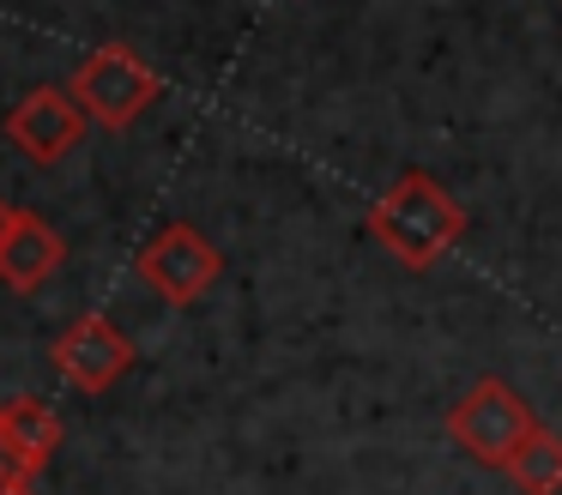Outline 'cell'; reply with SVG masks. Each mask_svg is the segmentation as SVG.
I'll return each mask as SVG.
<instances>
[{"instance_id":"obj_1","label":"cell","mask_w":562,"mask_h":495,"mask_svg":"<svg viewBox=\"0 0 562 495\" xmlns=\"http://www.w3.org/2000/svg\"><path fill=\"white\" fill-rule=\"evenodd\" d=\"M363 224L375 236V248L393 254L405 272H436L453 254V241L465 236V205L429 169H405L375 193Z\"/></svg>"},{"instance_id":"obj_2","label":"cell","mask_w":562,"mask_h":495,"mask_svg":"<svg viewBox=\"0 0 562 495\" xmlns=\"http://www.w3.org/2000/svg\"><path fill=\"white\" fill-rule=\"evenodd\" d=\"M441 423H448V441L460 447V453H472L477 465H496V471L508 465L514 447L538 429L532 405H526L502 374H477V381L448 405V417H441Z\"/></svg>"},{"instance_id":"obj_3","label":"cell","mask_w":562,"mask_h":495,"mask_svg":"<svg viewBox=\"0 0 562 495\" xmlns=\"http://www.w3.org/2000/svg\"><path fill=\"white\" fill-rule=\"evenodd\" d=\"M67 91L79 97L86 121H98V127H134V121L164 97V79H158V67L139 60L127 43H103L79 60Z\"/></svg>"},{"instance_id":"obj_4","label":"cell","mask_w":562,"mask_h":495,"mask_svg":"<svg viewBox=\"0 0 562 495\" xmlns=\"http://www.w3.org/2000/svg\"><path fill=\"white\" fill-rule=\"evenodd\" d=\"M139 278H146L151 296H164L170 308H194L224 272V254L206 241V229L194 224H164L158 236L139 248Z\"/></svg>"},{"instance_id":"obj_5","label":"cell","mask_w":562,"mask_h":495,"mask_svg":"<svg viewBox=\"0 0 562 495\" xmlns=\"http://www.w3.org/2000/svg\"><path fill=\"white\" fill-rule=\"evenodd\" d=\"M49 362L74 393H110L127 369H134V345L122 338V326L110 314H79L61 338L49 345Z\"/></svg>"},{"instance_id":"obj_6","label":"cell","mask_w":562,"mask_h":495,"mask_svg":"<svg viewBox=\"0 0 562 495\" xmlns=\"http://www.w3.org/2000/svg\"><path fill=\"white\" fill-rule=\"evenodd\" d=\"M7 139L31 157V164H61L79 139H86V109L61 85H37L31 97H19L7 115Z\"/></svg>"},{"instance_id":"obj_7","label":"cell","mask_w":562,"mask_h":495,"mask_svg":"<svg viewBox=\"0 0 562 495\" xmlns=\"http://www.w3.org/2000/svg\"><path fill=\"white\" fill-rule=\"evenodd\" d=\"M61 260H67L61 229H55L49 217H37V212H19L13 236H7V248H0V284L19 290V296H37V290L61 272Z\"/></svg>"},{"instance_id":"obj_8","label":"cell","mask_w":562,"mask_h":495,"mask_svg":"<svg viewBox=\"0 0 562 495\" xmlns=\"http://www.w3.org/2000/svg\"><path fill=\"white\" fill-rule=\"evenodd\" d=\"M0 429H7V441H13V453L25 459L31 471H43L55 459V447H61V417H55L43 398L19 393L0 405Z\"/></svg>"},{"instance_id":"obj_9","label":"cell","mask_w":562,"mask_h":495,"mask_svg":"<svg viewBox=\"0 0 562 495\" xmlns=\"http://www.w3.org/2000/svg\"><path fill=\"white\" fill-rule=\"evenodd\" d=\"M502 477H508L520 495H562V435L538 423V429L514 447V459L502 465Z\"/></svg>"},{"instance_id":"obj_10","label":"cell","mask_w":562,"mask_h":495,"mask_svg":"<svg viewBox=\"0 0 562 495\" xmlns=\"http://www.w3.org/2000/svg\"><path fill=\"white\" fill-rule=\"evenodd\" d=\"M31 483H37V471L13 453V441H7V429H0V495H31Z\"/></svg>"},{"instance_id":"obj_11","label":"cell","mask_w":562,"mask_h":495,"mask_svg":"<svg viewBox=\"0 0 562 495\" xmlns=\"http://www.w3.org/2000/svg\"><path fill=\"white\" fill-rule=\"evenodd\" d=\"M13 217H19V212H13L7 200H0V248H7V236H13Z\"/></svg>"}]
</instances>
